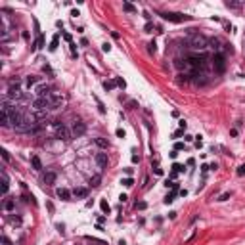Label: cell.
Returning a JSON list of instances; mask_svg holds the SVG:
<instances>
[{"label": "cell", "instance_id": "cell-1", "mask_svg": "<svg viewBox=\"0 0 245 245\" xmlns=\"http://www.w3.org/2000/svg\"><path fill=\"white\" fill-rule=\"evenodd\" d=\"M186 63L190 65L191 69H199V71H205L207 69V58L203 54H194L186 59Z\"/></svg>", "mask_w": 245, "mask_h": 245}, {"label": "cell", "instance_id": "cell-2", "mask_svg": "<svg viewBox=\"0 0 245 245\" xmlns=\"http://www.w3.org/2000/svg\"><path fill=\"white\" fill-rule=\"evenodd\" d=\"M161 17L165 19V21H170V23H182V21H188L190 15L176 14V12H165V14H161Z\"/></svg>", "mask_w": 245, "mask_h": 245}, {"label": "cell", "instance_id": "cell-3", "mask_svg": "<svg viewBox=\"0 0 245 245\" xmlns=\"http://www.w3.org/2000/svg\"><path fill=\"white\" fill-rule=\"evenodd\" d=\"M71 130L67 128V126L63 125V122H59L58 126H56V138H58V140H63V142H67V140H71Z\"/></svg>", "mask_w": 245, "mask_h": 245}, {"label": "cell", "instance_id": "cell-4", "mask_svg": "<svg viewBox=\"0 0 245 245\" xmlns=\"http://www.w3.org/2000/svg\"><path fill=\"white\" fill-rule=\"evenodd\" d=\"M48 101H50V107L52 109H58V107H63L65 105V96H61V94L54 92L50 98H48Z\"/></svg>", "mask_w": 245, "mask_h": 245}, {"label": "cell", "instance_id": "cell-5", "mask_svg": "<svg viewBox=\"0 0 245 245\" xmlns=\"http://www.w3.org/2000/svg\"><path fill=\"white\" fill-rule=\"evenodd\" d=\"M84 132H86V125H84V122L80 121V119L73 121V126H71V134H73V136L79 138V136H83Z\"/></svg>", "mask_w": 245, "mask_h": 245}, {"label": "cell", "instance_id": "cell-6", "mask_svg": "<svg viewBox=\"0 0 245 245\" xmlns=\"http://www.w3.org/2000/svg\"><path fill=\"white\" fill-rule=\"evenodd\" d=\"M207 44H209V40H207L205 36H201V35H197V36L191 38V48H194V50H205Z\"/></svg>", "mask_w": 245, "mask_h": 245}, {"label": "cell", "instance_id": "cell-7", "mask_svg": "<svg viewBox=\"0 0 245 245\" xmlns=\"http://www.w3.org/2000/svg\"><path fill=\"white\" fill-rule=\"evenodd\" d=\"M35 92H36V96H38V98H46V100L52 96V94H54V92H52V88L48 86V84H44V83L38 84V86L35 88Z\"/></svg>", "mask_w": 245, "mask_h": 245}, {"label": "cell", "instance_id": "cell-8", "mask_svg": "<svg viewBox=\"0 0 245 245\" xmlns=\"http://www.w3.org/2000/svg\"><path fill=\"white\" fill-rule=\"evenodd\" d=\"M213 65H215V71L222 73L226 69V61H224V56L222 54H215L213 56Z\"/></svg>", "mask_w": 245, "mask_h": 245}, {"label": "cell", "instance_id": "cell-9", "mask_svg": "<svg viewBox=\"0 0 245 245\" xmlns=\"http://www.w3.org/2000/svg\"><path fill=\"white\" fill-rule=\"evenodd\" d=\"M33 107L36 109V111H40V113H44L48 107H50V101L46 100V98H36L35 101H33Z\"/></svg>", "mask_w": 245, "mask_h": 245}, {"label": "cell", "instance_id": "cell-10", "mask_svg": "<svg viewBox=\"0 0 245 245\" xmlns=\"http://www.w3.org/2000/svg\"><path fill=\"white\" fill-rule=\"evenodd\" d=\"M0 113H2V119H0V125L4 126V128H8V126H10V113H8V109L4 107H0Z\"/></svg>", "mask_w": 245, "mask_h": 245}, {"label": "cell", "instance_id": "cell-11", "mask_svg": "<svg viewBox=\"0 0 245 245\" xmlns=\"http://www.w3.org/2000/svg\"><path fill=\"white\" fill-rule=\"evenodd\" d=\"M96 163H98V167H107V153H104V151H100V153H96Z\"/></svg>", "mask_w": 245, "mask_h": 245}, {"label": "cell", "instance_id": "cell-12", "mask_svg": "<svg viewBox=\"0 0 245 245\" xmlns=\"http://www.w3.org/2000/svg\"><path fill=\"white\" fill-rule=\"evenodd\" d=\"M56 194H58V197L61 199V201H69V199H71V191L65 190V188H58Z\"/></svg>", "mask_w": 245, "mask_h": 245}, {"label": "cell", "instance_id": "cell-13", "mask_svg": "<svg viewBox=\"0 0 245 245\" xmlns=\"http://www.w3.org/2000/svg\"><path fill=\"white\" fill-rule=\"evenodd\" d=\"M42 182L46 184V186H52V184L56 182V173H50V170H48V173H44V176H42Z\"/></svg>", "mask_w": 245, "mask_h": 245}, {"label": "cell", "instance_id": "cell-14", "mask_svg": "<svg viewBox=\"0 0 245 245\" xmlns=\"http://www.w3.org/2000/svg\"><path fill=\"white\" fill-rule=\"evenodd\" d=\"M73 195H75L77 199H84L88 195V190L86 188H75V190H73Z\"/></svg>", "mask_w": 245, "mask_h": 245}, {"label": "cell", "instance_id": "cell-15", "mask_svg": "<svg viewBox=\"0 0 245 245\" xmlns=\"http://www.w3.org/2000/svg\"><path fill=\"white\" fill-rule=\"evenodd\" d=\"M31 165H33V169H35V170H40V169H42V161H40L36 155H33V157H31Z\"/></svg>", "mask_w": 245, "mask_h": 245}, {"label": "cell", "instance_id": "cell-16", "mask_svg": "<svg viewBox=\"0 0 245 245\" xmlns=\"http://www.w3.org/2000/svg\"><path fill=\"white\" fill-rule=\"evenodd\" d=\"M176 191H178V184H176V186L173 188V191H170V194H169V195H167V197H165V203H167V205L174 201V197H176Z\"/></svg>", "mask_w": 245, "mask_h": 245}, {"label": "cell", "instance_id": "cell-17", "mask_svg": "<svg viewBox=\"0 0 245 245\" xmlns=\"http://www.w3.org/2000/svg\"><path fill=\"white\" fill-rule=\"evenodd\" d=\"M94 142H96V146H98V148H101V149H107V148H109V142L105 140V138H101V136L96 138Z\"/></svg>", "mask_w": 245, "mask_h": 245}, {"label": "cell", "instance_id": "cell-18", "mask_svg": "<svg viewBox=\"0 0 245 245\" xmlns=\"http://www.w3.org/2000/svg\"><path fill=\"white\" fill-rule=\"evenodd\" d=\"M14 209H15V201L14 199H4V211L10 213V211H14Z\"/></svg>", "mask_w": 245, "mask_h": 245}, {"label": "cell", "instance_id": "cell-19", "mask_svg": "<svg viewBox=\"0 0 245 245\" xmlns=\"http://www.w3.org/2000/svg\"><path fill=\"white\" fill-rule=\"evenodd\" d=\"M8 188H10L8 176H6V173H2V195H6V194H8Z\"/></svg>", "mask_w": 245, "mask_h": 245}, {"label": "cell", "instance_id": "cell-20", "mask_svg": "<svg viewBox=\"0 0 245 245\" xmlns=\"http://www.w3.org/2000/svg\"><path fill=\"white\" fill-rule=\"evenodd\" d=\"M100 182H101V176H100V174H96V176L90 178V186L92 188H98V186H100Z\"/></svg>", "mask_w": 245, "mask_h": 245}, {"label": "cell", "instance_id": "cell-21", "mask_svg": "<svg viewBox=\"0 0 245 245\" xmlns=\"http://www.w3.org/2000/svg\"><path fill=\"white\" fill-rule=\"evenodd\" d=\"M122 10H125V12H130V14H134V12H136V8H134L130 2H122Z\"/></svg>", "mask_w": 245, "mask_h": 245}, {"label": "cell", "instance_id": "cell-22", "mask_svg": "<svg viewBox=\"0 0 245 245\" xmlns=\"http://www.w3.org/2000/svg\"><path fill=\"white\" fill-rule=\"evenodd\" d=\"M42 44H44V36H42V35H38V38H36V40H35V44H33V50H36V48H40V46H42Z\"/></svg>", "mask_w": 245, "mask_h": 245}, {"label": "cell", "instance_id": "cell-23", "mask_svg": "<svg viewBox=\"0 0 245 245\" xmlns=\"http://www.w3.org/2000/svg\"><path fill=\"white\" fill-rule=\"evenodd\" d=\"M58 44H59V35H56L54 38H52V42H50V50L54 52L56 48H58Z\"/></svg>", "mask_w": 245, "mask_h": 245}, {"label": "cell", "instance_id": "cell-24", "mask_svg": "<svg viewBox=\"0 0 245 245\" xmlns=\"http://www.w3.org/2000/svg\"><path fill=\"white\" fill-rule=\"evenodd\" d=\"M115 86H117L115 80H105V83H104V88H105V90H113Z\"/></svg>", "mask_w": 245, "mask_h": 245}, {"label": "cell", "instance_id": "cell-25", "mask_svg": "<svg viewBox=\"0 0 245 245\" xmlns=\"http://www.w3.org/2000/svg\"><path fill=\"white\" fill-rule=\"evenodd\" d=\"M100 209L104 211V213H109V209H111V207H109L107 201H104V199H101V201H100Z\"/></svg>", "mask_w": 245, "mask_h": 245}, {"label": "cell", "instance_id": "cell-26", "mask_svg": "<svg viewBox=\"0 0 245 245\" xmlns=\"http://www.w3.org/2000/svg\"><path fill=\"white\" fill-rule=\"evenodd\" d=\"M10 224H14V226H21V218H19V216H10Z\"/></svg>", "mask_w": 245, "mask_h": 245}, {"label": "cell", "instance_id": "cell-27", "mask_svg": "<svg viewBox=\"0 0 245 245\" xmlns=\"http://www.w3.org/2000/svg\"><path fill=\"white\" fill-rule=\"evenodd\" d=\"M36 80H38V79H36V77H27V80H25V84H27V86H33V84H35L36 83Z\"/></svg>", "mask_w": 245, "mask_h": 245}, {"label": "cell", "instance_id": "cell-28", "mask_svg": "<svg viewBox=\"0 0 245 245\" xmlns=\"http://www.w3.org/2000/svg\"><path fill=\"white\" fill-rule=\"evenodd\" d=\"M226 8H234V10H239V8H241V4H239V2H226Z\"/></svg>", "mask_w": 245, "mask_h": 245}, {"label": "cell", "instance_id": "cell-29", "mask_svg": "<svg viewBox=\"0 0 245 245\" xmlns=\"http://www.w3.org/2000/svg\"><path fill=\"white\" fill-rule=\"evenodd\" d=\"M94 100H96L98 107H100V113H105V107H104V104H101V100H100V98H96V96H94Z\"/></svg>", "mask_w": 245, "mask_h": 245}, {"label": "cell", "instance_id": "cell-30", "mask_svg": "<svg viewBox=\"0 0 245 245\" xmlns=\"http://www.w3.org/2000/svg\"><path fill=\"white\" fill-rule=\"evenodd\" d=\"M115 83H117V86H121V88H125V86H126V83L121 79V77H117V79H115Z\"/></svg>", "mask_w": 245, "mask_h": 245}, {"label": "cell", "instance_id": "cell-31", "mask_svg": "<svg viewBox=\"0 0 245 245\" xmlns=\"http://www.w3.org/2000/svg\"><path fill=\"white\" fill-rule=\"evenodd\" d=\"M173 170H174V173H182L184 167H182V165H178V163H174V165H173Z\"/></svg>", "mask_w": 245, "mask_h": 245}, {"label": "cell", "instance_id": "cell-32", "mask_svg": "<svg viewBox=\"0 0 245 245\" xmlns=\"http://www.w3.org/2000/svg\"><path fill=\"white\" fill-rule=\"evenodd\" d=\"M122 184H125L126 188H130V186H134V180H132V178H125V180H122Z\"/></svg>", "mask_w": 245, "mask_h": 245}, {"label": "cell", "instance_id": "cell-33", "mask_svg": "<svg viewBox=\"0 0 245 245\" xmlns=\"http://www.w3.org/2000/svg\"><path fill=\"white\" fill-rule=\"evenodd\" d=\"M236 173H238V176H243V174H245V165H239Z\"/></svg>", "mask_w": 245, "mask_h": 245}, {"label": "cell", "instance_id": "cell-34", "mask_svg": "<svg viewBox=\"0 0 245 245\" xmlns=\"http://www.w3.org/2000/svg\"><path fill=\"white\" fill-rule=\"evenodd\" d=\"M157 52V44L155 42H149V54H155Z\"/></svg>", "mask_w": 245, "mask_h": 245}, {"label": "cell", "instance_id": "cell-35", "mask_svg": "<svg viewBox=\"0 0 245 245\" xmlns=\"http://www.w3.org/2000/svg\"><path fill=\"white\" fill-rule=\"evenodd\" d=\"M146 207H148V203H146V201H140V203H136V209H140V211H144Z\"/></svg>", "mask_w": 245, "mask_h": 245}, {"label": "cell", "instance_id": "cell-36", "mask_svg": "<svg viewBox=\"0 0 245 245\" xmlns=\"http://www.w3.org/2000/svg\"><path fill=\"white\" fill-rule=\"evenodd\" d=\"M228 197H230V191H226V194H222V195H220V197H218V201H226Z\"/></svg>", "mask_w": 245, "mask_h": 245}, {"label": "cell", "instance_id": "cell-37", "mask_svg": "<svg viewBox=\"0 0 245 245\" xmlns=\"http://www.w3.org/2000/svg\"><path fill=\"white\" fill-rule=\"evenodd\" d=\"M144 29H146V33H151V29H153V25H151V23H146V27H144Z\"/></svg>", "mask_w": 245, "mask_h": 245}, {"label": "cell", "instance_id": "cell-38", "mask_svg": "<svg viewBox=\"0 0 245 245\" xmlns=\"http://www.w3.org/2000/svg\"><path fill=\"white\" fill-rule=\"evenodd\" d=\"M182 148H184V144H180V142H176V144H174V149H176V151H180Z\"/></svg>", "mask_w": 245, "mask_h": 245}, {"label": "cell", "instance_id": "cell-39", "mask_svg": "<svg viewBox=\"0 0 245 245\" xmlns=\"http://www.w3.org/2000/svg\"><path fill=\"white\" fill-rule=\"evenodd\" d=\"M117 136H119V138H125V130H122V128H117Z\"/></svg>", "mask_w": 245, "mask_h": 245}, {"label": "cell", "instance_id": "cell-40", "mask_svg": "<svg viewBox=\"0 0 245 245\" xmlns=\"http://www.w3.org/2000/svg\"><path fill=\"white\" fill-rule=\"evenodd\" d=\"M2 157H4V161H10V153L8 151H2Z\"/></svg>", "mask_w": 245, "mask_h": 245}, {"label": "cell", "instance_id": "cell-41", "mask_svg": "<svg viewBox=\"0 0 245 245\" xmlns=\"http://www.w3.org/2000/svg\"><path fill=\"white\" fill-rule=\"evenodd\" d=\"M101 50H104V52H109V50H111V46H109V44H104V46H101Z\"/></svg>", "mask_w": 245, "mask_h": 245}, {"label": "cell", "instance_id": "cell-42", "mask_svg": "<svg viewBox=\"0 0 245 245\" xmlns=\"http://www.w3.org/2000/svg\"><path fill=\"white\" fill-rule=\"evenodd\" d=\"M63 38L67 40V42H71V35H69V33H65V35H63Z\"/></svg>", "mask_w": 245, "mask_h": 245}, {"label": "cell", "instance_id": "cell-43", "mask_svg": "<svg viewBox=\"0 0 245 245\" xmlns=\"http://www.w3.org/2000/svg\"><path fill=\"white\" fill-rule=\"evenodd\" d=\"M182 132H184V130H176V132H174L173 136H174V138H178V136H182Z\"/></svg>", "mask_w": 245, "mask_h": 245}, {"label": "cell", "instance_id": "cell-44", "mask_svg": "<svg viewBox=\"0 0 245 245\" xmlns=\"http://www.w3.org/2000/svg\"><path fill=\"white\" fill-rule=\"evenodd\" d=\"M178 125H180V128H182V130H186V121H180Z\"/></svg>", "mask_w": 245, "mask_h": 245}, {"label": "cell", "instance_id": "cell-45", "mask_svg": "<svg viewBox=\"0 0 245 245\" xmlns=\"http://www.w3.org/2000/svg\"><path fill=\"white\" fill-rule=\"evenodd\" d=\"M176 155H178L176 149H173V151H170V157H173V159H176Z\"/></svg>", "mask_w": 245, "mask_h": 245}]
</instances>
